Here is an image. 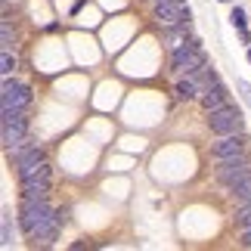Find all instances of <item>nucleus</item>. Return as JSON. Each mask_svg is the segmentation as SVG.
Returning <instances> with one entry per match:
<instances>
[{"mask_svg": "<svg viewBox=\"0 0 251 251\" xmlns=\"http://www.w3.org/2000/svg\"><path fill=\"white\" fill-rule=\"evenodd\" d=\"M3 248H9L13 245V217L9 214H3V242H0Z\"/></svg>", "mask_w": 251, "mask_h": 251, "instance_id": "dca6fc26", "label": "nucleus"}, {"mask_svg": "<svg viewBox=\"0 0 251 251\" xmlns=\"http://www.w3.org/2000/svg\"><path fill=\"white\" fill-rule=\"evenodd\" d=\"M186 31H189V22L174 25V28H165V44H168V50H177V47L186 44Z\"/></svg>", "mask_w": 251, "mask_h": 251, "instance_id": "9b49d317", "label": "nucleus"}, {"mask_svg": "<svg viewBox=\"0 0 251 251\" xmlns=\"http://www.w3.org/2000/svg\"><path fill=\"white\" fill-rule=\"evenodd\" d=\"M19 180H22V199H47L53 186V168L50 161H37V165L19 171Z\"/></svg>", "mask_w": 251, "mask_h": 251, "instance_id": "f03ea898", "label": "nucleus"}, {"mask_svg": "<svg viewBox=\"0 0 251 251\" xmlns=\"http://www.w3.org/2000/svg\"><path fill=\"white\" fill-rule=\"evenodd\" d=\"M56 220H59V226L69 224V208H59V211H56Z\"/></svg>", "mask_w": 251, "mask_h": 251, "instance_id": "aec40b11", "label": "nucleus"}, {"mask_svg": "<svg viewBox=\"0 0 251 251\" xmlns=\"http://www.w3.org/2000/svg\"><path fill=\"white\" fill-rule=\"evenodd\" d=\"M251 177V161L245 155H236V158H224V161H217V183L224 189L233 192L242 180Z\"/></svg>", "mask_w": 251, "mask_h": 251, "instance_id": "39448f33", "label": "nucleus"}, {"mask_svg": "<svg viewBox=\"0 0 251 251\" xmlns=\"http://www.w3.org/2000/svg\"><path fill=\"white\" fill-rule=\"evenodd\" d=\"M31 102V90H28L25 84L19 81H3V93H0V105L3 109H25V105Z\"/></svg>", "mask_w": 251, "mask_h": 251, "instance_id": "1a4fd4ad", "label": "nucleus"}, {"mask_svg": "<svg viewBox=\"0 0 251 251\" xmlns=\"http://www.w3.org/2000/svg\"><path fill=\"white\" fill-rule=\"evenodd\" d=\"M3 50H13V34H9V22H3Z\"/></svg>", "mask_w": 251, "mask_h": 251, "instance_id": "6ab92c4d", "label": "nucleus"}, {"mask_svg": "<svg viewBox=\"0 0 251 251\" xmlns=\"http://www.w3.org/2000/svg\"><path fill=\"white\" fill-rule=\"evenodd\" d=\"M248 62H251V50H248Z\"/></svg>", "mask_w": 251, "mask_h": 251, "instance_id": "4be33fe9", "label": "nucleus"}, {"mask_svg": "<svg viewBox=\"0 0 251 251\" xmlns=\"http://www.w3.org/2000/svg\"><path fill=\"white\" fill-rule=\"evenodd\" d=\"M245 149H248V137H242V130H239V133H224V137H217V143L211 146V155H214V161H224V158L245 155Z\"/></svg>", "mask_w": 251, "mask_h": 251, "instance_id": "6e6552de", "label": "nucleus"}, {"mask_svg": "<svg viewBox=\"0 0 251 251\" xmlns=\"http://www.w3.org/2000/svg\"><path fill=\"white\" fill-rule=\"evenodd\" d=\"M19 226L22 233L37 245H50L59 236V220H56V211L47 205V199H22V208H19Z\"/></svg>", "mask_w": 251, "mask_h": 251, "instance_id": "f257e3e1", "label": "nucleus"}, {"mask_svg": "<svg viewBox=\"0 0 251 251\" xmlns=\"http://www.w3.org/2000/svg\"><path fill=\"white\" fill-rule=\"evenodd\" d=\"M220 3H226V0H220Z\"/></svg>", "mask_w": 251, "mask_h": 251, "instance_id": "5701e85b", "label": "nucleus"}, {"mask_svg": "<svg viewBox=\"0 0 251 251\" xmlns=\"http://www.w3.org/2000/svg\"><path fill=\"white\" fill-rule=\"evenodd\" d=\"M155 22L174 28V25H183L189 22V6L186 0H155Z\"/></svg>", "mask_w": 251, "mask_h": 251, "instance_id": "0eeeda50", "label": "nucleus"}, {"mask_svg": "<svg viewBox=\"0 0 251 251\" xmlns=\"http://www.w3.org/2000/svg\"><path fill=\"white\" fill-rule=\"evenodd\" d=\"M236 224H239V229H251V205H242L236 211Z\"/></svg>", "mask_w": 251, "mask_h": 251, "instance_id": "2eb2a0df", "label": "nucleus"}, {"mask_svg": "<svg viewBox=\"0 0 251 251\" xmlns=\"http://www.w3.org/2000/svg\"><path fill=\"white\" fill-rule=\"evenodd\" d=\"M236 87H239V93H242V100L251 105V84L248 81H236Z\"/></svg>", "mask_w": 251, "mask_h": 251, "instance_id": "a211bd4d", "label": "nucleus"}, {"mask_svg": "<svg viewBox=\"0 0 251 251\" xmlns=\"http://www.w3.org/2000/svg\"><path fill=\"white\" fill-rule=\"evenodd\" d=\"M233 196H236L239 201H242V205H251V177L239 183V186L233 189Z\"/></svg>", "mask_w": 251, "mask_h": 251, "instance_id": "4468645a", "label": "nucleus"}, {"mask_svg": "<svg viewBox=\"0 0 251 251\" xmlns=\"http://www.w3.org/2000/svg\"><path fill=\"white\" fill-rule=\"evenodd\" d=\"M199 102H201V109H205V112H217V109H224V105H226V87L217 81L214 87H208V90L199 96Z\"/></svg>", "mask_w": 251, "mask_h": 251, "instance_id": "9d476101", "label": "nucleus"}, {"mask_svg": "<svg viewBox=\"0 0 251 251\" xmlns=\"http://www.w3.org/2000/svg\"><path fill=\"white\" fill-rule=\"evenodd\" d=\"M242 248H251V229H242V239H239Z\"/></svg>", "mask_w": 251, "mask_h": 251, "instance_id": "412c9836", "label": "nucleus"}, {"mask_svg": "<svg viewBox=\"0 0 251 251\" xmlns=\"http://www.w3.org/2000/svg\"><path fill=\"white\" fill-rule=\"evenodd\" d=\"M152 3H155V0H152Z\"/></svg>", "mask_w": 251, "mask_h": 251, "instance_id": "b1692460", "label": "nucleus"}, {"mask_svg": "<svg viewBox=\"0 0 251 251\" xmlns=\"http://www.w3.org/2000/svg\"><path fill=\"white\" fill-rule=\"evenodd\" d=\"M208 127H211V133H217V137L239 133L245 127V118L236 105H224V109H217V112H208Z\"/></svg>", "mask_w": 251, "mask_h": 251, "instance_id": "423d86ee", "label": "nucleus"}, {"mask_svg": "<svg viewBox=\"0 0 251 251\" xmlns=\"http://www.w3.org/2000/svg\"><path fill=\"white\" fill-rule=\"evenodd\" d=\"M174 93H177V100L189 102V100H199V84L192 81V75H186V81H177V87H174Z\"/></svg>", "mask_w": 251, "mask_h": 251, "instance_id": "f8f14e48", "label": "nucleus"}, {"mask_svg": "<svg viewBox=\"0 0 251 251\" xmlns=\"http://www.w3.org/2000/svg\"><path fill=\"white\" fill-rule=\"evenodd\" d=\"M205 65H208V56L201 53L199 37H192V41H186L183 47L171 50V72L174 75H192V72L205 69Z\"/></svg>", "mask_w": 251, "mask_h": 251, "instance_id": "7ed1b4c3", "label": "nucleus"}, {"mask_svg": "<svg viewBox=\"0 0 251 251\" xmlns=\"http://www.w3.org/2000/svg\"><path fill=\"white\" fill-rule=\"evenodd\" d=\"M28 137V115L22 109H3L0 115V140H3V149H16L19 143Z\"/></svg>", "mask_w": 251, "mask_h": 251, "instance_id": "20e7f679", "label": "nucleus"}, {"mask_svg": "<svg viewBox=\"0 0 251 251\" xmlns=\"http://www.w3.org/2000/svg\"><path fill=\"white\" fill-rule=\"evenodd\" d=\"M13 72H16V59H13V53H9V50H3V53H0V75L9 78Z\"/></svg>", "mask_w": 251, "mask_h": 251, "instance_id": "ddd939ff", "label": "nucleus"}, {"mask_svg": "<svg viewBox=\"0 0 251 251\" xmlns=\"http://www.w3.org/2000/svg\"><path fill=\"white\" fill-rule=\"evenodd\" d=\"M229 22H233V28H245V13L239 6H233V13H229Z\"/></svg>", "mask_w": 251, "mask_h": 251, "instance_id": "f3484780", "label": "nucleus"}]
</instances>
